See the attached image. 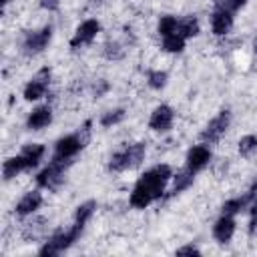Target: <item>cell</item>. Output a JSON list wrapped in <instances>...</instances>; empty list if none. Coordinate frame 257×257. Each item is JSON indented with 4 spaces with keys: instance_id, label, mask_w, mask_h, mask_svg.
Wrapping results in <instances>:
<instances>
[{
    "instance_id": "1",
    "label": "cell",
    "mask_w": 257,
    "mask_h": 257,
    "mask_svg": "<svg viewBox=\"0 0 257 257\" xmlns=\"http://www.w3.org/2000/svg\"><path fill=\"white\" fill-rule=\"evenodd\" d=\"M171 179H173V171H171V167L165 165V163H163V165H155L153 169L145 171V173L139 177V181L135 183L133 193H131V197H128L131 207H135V209H145V207H149L153 201L161 199L163 193H165V187H167V183H169Z\"/></svg>"
},
{
    "instance_id": "2",
    "label": "cell",
    "mask_w": 257,
    "mask_h": 257,
    "mask_svg": "<svg viewBox=\"0 0 257 257\" xmlns=\"http://www.w3.org/2000/svg\"><path fill=\"white\" fill-rule=\"evenodd\" d=\"M88 137H90V120H86L82 124V128H78L76 133L72 135H66V137H60L54 145V159H60V161H68L72 163L74 157L86 147L88 143Z\"/></svg>"
},
{
    "instance_id": "3",
    "label": "cell",
    "mask_w": 257,
    "mask_h": 257,
    "mask_svg": "<svg viewBox=\"0 0 257 257\" xmlns=\"http://www.w3.org/2000/svg\"><path fill=\"white\" fill-rule=\"evenodd\" d=\"M82 231H84V229H80V227L74 225V223H72L68 229H58L56 233H52V235L44 241V245L38 249V255H42V257H56V255L64 253L68 247L74 245V241L82 235Z\"/></svg>"
},
{
    "instance_id": "4",
    "label": "cell",
    "mask_w": 257,
    "mask_h": 257,
    "mask_svg": "<svg viewBox=\"0 0 257 257\" xmlns=\"http://www.w3.org/2000/svg\"><path fill=\"white\" fill-rule=\"evenodd\" d=\"M145 155H147V145H145V143L126 145V147H122L120 151H116V153L108 159V171H112V173H122V171L135 169V167H139V165L145 161Z\"/></svg>"
},
{
    "instance_id": "5",
    "label": "cell",
    "mask_w": 257,
    "mask_h": 257,
    "mask_svg": "<svg viewBox=\"0 0 257 257\" xmlns=\"http://www.w3.org/2000/svg\"><path fill=\"white\" fill-rule=\"evenodd\" d=\"M72 163H68V161H60V159H50V163L36 175V185L38 187H44V189H50V191H54V189H58L60 187V183L64 181V173H66V169L70 167Z\"/></svg>"
},
{
    "instance_id": "6",
    "label": "cell",
    "mask_w": 257,
    "mask_h": 257,
    "mask_svg": "<svg viewBox=\"0 0 257 257\" xmlns=\"http://www.w3.org/2000/svg\"><path fill=\"white\" fill-rule=\"evenodd\" d=\"M52 40V26H42L40 30H30L22 38V52L26 56H36L40 54Z\"/></svg>"
},
{
    "instance_id": "7",
    "label": "cell",
    "mask_w": 257,
    "mask_h": 257,
    "mask_svg": "<svg viewBox=\"0 0 257 257\" xmlns=\"http://www.w3.org/2000/svg\"><path fill=\"white\" fill-rule=\"evenodd\" d=\"M229 124H231V110L223 108V110H221L217 116H213V118L207 122V126L201 131V141H203L205 145H215V143L227 133Z\"/></svg>"
},
{
    "instance_id": "8",
    "label": "cell",
    "mask_w": 257,
    "mask_h": 257,
    "mask_svg": "<svg viewBox=\"0 0 257 257\" xmlns=\"http://www.w3.org/2000/svg\"><path fill=\"white\" fill-rule=\"evenodd\" d=\"M50 86V68H40L24 86V98L26 100H38L46 94Z\"/></svg>"
},
{
    "instance_id": "9",
    "label": "cell",
    "mask_w": 257,
    "mask_h": 257,
    "mask_svg": "<svg viewBox=\"0 0 257 257\" xmlns=\"http://www.w3.org/2000/svg\"><path fill=\"white\" fill-rule=\"evenodd\" d=\"M98 32H100V22H98V20H94V18L84 20V22L76 28L74 36L70 38V48H80V46L90 44V42L96 38Z\"/></svg>"
},
{
    "instance_id": "10",
    "label": "cell",
    "mask_w": 257,
    "mask_h": 257,
    "mask_svg": "<svg viewBox=\"0 0 257 257\" xmlns=\"http://www.w3.org/2000/svg\"><path fill=\"white\" fill-rule=\"evenodd\" d=\"M209 161H211V149H209L205 143H203V145H195V147H191L189 153H187L185 169L197 175L199 171H203V169L209 165Z\"/></svg>"
},
{
    "instance_id": "11",
    "label": "cell",
    "mask_w": 257,
    "mask_h": 257,
    "mask_svg": "<svg viewBox=\"0 0 257 257\" xmlns=\"http://www.w3.org/2000/svg\"><path fill=\"white\" fill-rule=\"evenodd\" d=\"M173 120H175L173 108L167 106V104H161V106H157V108L153 110V114H151V118H149V126H151L153 131H157V133H167V131H171V126H173Z\"/></svg>"
},
{
    "instance_id": "12",
    "label": "cell",
    "mask_w": 257,
    "mask_h": 257,
    "mask_svg": "<svg viewBox=\"0 0 257 257\" xmlns=\"http://www.w3.org/2000/svg\"><path fill=\"white\" fill-rule=\"evenodd\" d=\"M233 235H235V217L223 213L213 225V237H215L217 243L225 245L233 239Z\"/></svg>"
},
{
    "instance_id": "13",
    "label": "cell",
    "mask_w": 257,
    "mask_h": 257,
    "mask_svg": "<svg viewBox=\"0 0 257 257\" xmlns=\"http://www.w3.org/2000/svg\"><path fill=\"white\" fill-rule=\"evenodd\" d=\"M233 26V12L223 10V8H215L213 16H211V28L213 34L217 36H225Z\"/></svg>"
},
{
    "instance_id": "14",
    "label": "cell",
    "mask_w": 257,
    "mask_h": 257,
    "mask_svg": "<svg viewBox=\"0 0 257 257\" xmlns=\"http://www.w3.org/2000/svg\"><path fill=\"white\" fill-rule=\"evenodd\" d=\"M50 122H52V108L46 104V106L34 108V110L28 114V118H26V128H30V131H40V128L48 126Z\"/></svg>"
},
{
    "instance_id": "15",
    "label": "cell",
    "mask_w": 257,
    "mask_h": 257,
    "mask_svg": "<svg viewBox=\"0 0 257 257\" xmlns=\"http://www.w3.org/2000/svg\"><path fill=\"white\" fill-rule=\"evenodd\" d=\"M40 205H42V193L40 191H28L16 203V215H20V217L32 215L36 209H40Z\"/></svg>"
},
{
    "instance_id": "16",
    "label": "cell",
    "mask_w": 257,
    "mask_h": 257,
    "mask_svg": "<svg viewBox=\"0 0 257 257\" xmlns=\"http://www.w3.org/2000/svg\"><path fill=\"white\" fill-rule=\"evenodd\" d=\"M22 171H28L26 161H24V157H22V155H16V157L6 159V161H4V165H2V175H4V181L14 179V177H16V175H20Z\"/></svg>"
},
{
    "instance_id": "17",
    "label": "cell",
    "mask_w": 257,
    "mask_h": 257,
    "mask_svg": "<svg viewBox=\"0 0 257 257\" xmlns=\"http://www.w3.org/2000/svg\"><path fill=\"white\" fill-rule=\"evenodd\" d=\"M44 153H46V149H44V145H38V143H32V145H26L24 149H22V157H24V161H26V167L28 169H34L40 161H42V157H44Z\"/></svg>"
},
{
    "instance_id": "18",
    "label": "cell",
    "mask_w": 257,
    "mask_h": 257,
    "mask_svg": "<svg viewBox=\"0 0 257 257\" xmlns=\"http://www.w3.org/2000/svg\"><path fill=\"white\" fill-rule=\"evenodd\" d=\"M177 34H181L185 40L197 36V34H199V20H197L195 16L179 18V22H177Z\"/></svg>"
},
{
    "instance_id": "19",
    "label": "cell",
    "mask_w": 257,
    "mask_h": 257,
    "mask_svg": "<svg viewBox=\"0 0 257 257\" xmlns=\"http://www.w3.org/2000/svg\"><path fill=\"white\" fill-rule=\"evenodd\" d=\"M193 181H195V173L183 169L181 173H177V175L173 177V189H171V195H179V193L187 191V189L193 185Z\"/></svg>"
},
{
    "instance_id": "20",
    "label": "cell",
    "mask_w": 257,
    "mask_h": 257,
    "mask_svg": "<svg viewBox=\"0 0 257 257\" xmlns=\"http://www.w3.org/2000/svg\"><path fill=\"white\" fill-rule=\"evenodd\" d=\"M94 209H96V201H86L82 205L76 207V213H74V225H78L80 229L86 227V223L90 221V217L94 215Z\"/></svg>"
},
{
    "instance_id": "21",
    "label": "cell",
    "mask_w": 257,
    "mask_h": 257,
    "mask_svg": "<svg viewBox=\"0 0 257 257\" xmlns=\"http://www.w3.org/2000/svg\"><path fill=\"white\" fill-rule=\"evenodd\" d=\"M161 40H163V50H167V52H181V50L185 48V42H187V40H185L181 34H177V32L167 34V36H163Z\"/></svg>"
},
{
    "instance_id": "22",
    "label": "cell",
    "mask_w": 257,
    "mask_h": 257,
    "mask_svg": "<svg viewBox=\"0 0 257 257\" xmlns=\"http://www.w3.org/2000/svg\"><path fill=\"white\" fill-rule=\"evenodd\" d=\"M177 22H179V18H177V16H171V14H167V16H161V20H159V26H157V30H159L161 38H163V36H167V34H173V32H177Z\"/></svg>"
},
{
    "instance_id": "23",
    "label": "cell",
    "mask_w": 257,
    "mask_h": 257,
    "mask_svg": "<svg viewBox=\"0 0 257 257\" xmlns=\"http://www.w3.org/2000/svg\"><path fill=\"white\" fill-rule=\"evenodd\" d=\"M167 78H169V76H167L165 70H149V72H147V82H149V86L155 88V90L165 88Z\"/></svg>"
},
{
    "instance_id": "24",
    "label": "cell",
    "mask_w": 257,
    "mask_h": 257,
    "mask_svg": "<svg viewBox=\"0 0 257 257\" xmlns=\"http://www.w3.org/2000/svg\"><path fill=\"white\" fill-rule=\"evenodd\" d=\"M122 118H124V108H114V110H108V112H104V114L100 116V126L110 128V126L118 124Z\"/></svg>"
},
{
    "instance_id": "25",
    "label": "cell",
    "mask_w": 257,
    "mask_h": 257,
    "mask_svg": "<svg viewBox=\"0 0 257 257\" xmlns=\"http://www.w3.org/2000/svg\"><path fill=\"white\" fill-rule=\"evenodd\" d=\"M253 153H257V137L255 135H245L239 141V155L241 157H251Z\"/></svg>"
},
{
    "instance_id": "26",
    "label": "cell",
    "mask_w": 257,
    "mask_h": 257,
    "mask_svg": "<svg viewBox=\"0 0 257 257\" xmlns=\"http://www.w3.org/2000/svg\"><path fill=\"white\" fill-rule=\"evenodd\" d=\"M122 54H124V50L120 48V44H118V42H108V44H106V48H104V56H106V58L118 60V58H122Z\"/></svg>"
},
{
    "instance_id": "27",
    "label": "cell",
    "mask_w": 257,
    "mask_h": 257,
    "mask_svg": "<svg viewBox=\"0 0 257 257\" xmlns=\"http://www.w3.org/2000/svg\"><path fill=\"white\" fill-rule=\"evenodd\" d=\"M247 0H217V8H223V10H229V12H237L241 6H245Z\"/></svg>"
},
{
    "instance_id": "28",
    "label": "cell",
    "mask_w": 257,
    "mask_h": 257,
    "mask_svg": "<svg viewBox=\"0 0 257 257\" xmlns=\"http://www.w3.org/2000/svg\"><path fill=\"white\" fill-rule=\"evenodd\" d=\"M249 211H251V219H249V231H251V233H255V231H257V199L253 201V205L249 207Z\"/></svg>"
},
{
    "instance_id": "29",
    "label": "cell",
    "mask_w": 257,
    "mask_h": 257,
    "mask_svg": "<svg viewBox=\"0 0 257 257\" xmlns=\"http://www.w3.org/2000/svg\"><path fill=\"white\" fill-rule=\"evenodd\" d=\"M40 8H44L48 12H56L60 8V0H40Z\"/></svg>"
},
{
    "instance_id": "30",
    "label": "cell",
    "mask_w": 257,
    "mask_h": 257,
    "mask_svg": "<svg viewBox=\"0 0 257 257\" xmlns=\"http://www.w3.org/2000/svg\"><path fill=\"white\" fill-rule=\"evenodd\" d=\"M106 90H108V82L104 78L96 80V84H94V96H102Z\"/></svg>"
},
{
    "instance_id": "31",
    "label": "cell",
    "mask_w": 257,
    "mask_h": 257,
    "mask_svg": "<svg viewBox=\"0 0 257 257\" xmlns=\"http://www.w3.org/2000/svg\"><path fill=\"white\" fill-rule=\"evenodd\" d=\"M201 251L195 247V245H183L177 249V255H199Z\"/></svg>"
},
{
    "instance_id": "32",
    "label": "cell",
    "mask_w": 257,
    "mask_h": 257,
    "mask_svg": "<svg viewBox=\"0 0 257 257\" xmlns=\"http://www.w3.org/2000/svg\"><path fill=\"white\" fill-rule=\"evenodd\" d=\"M8 4V0H2V6H6Z\"/></svg>"
},
{
    "instance_id": "33",
    "label": "cell",
    "mask_w": 257,
    "mask_h": 257,
    "mask_svg": "<svg viewBox=\"0 0 257 257\" xmlns=\"http://www.w3.org/2000/svg\"><path fill=\"white\" fill-rule=\"evenodd\" d=\"M255 50H257V36H255Z\"/></svg>"
}]
</instances>
